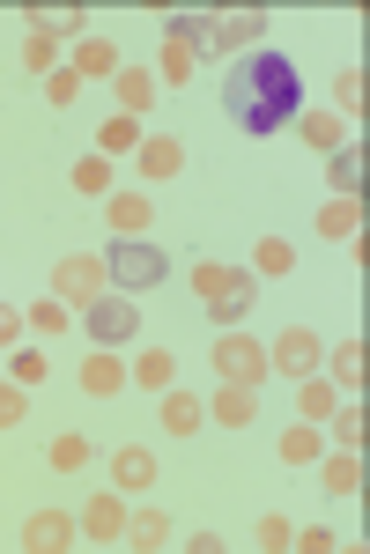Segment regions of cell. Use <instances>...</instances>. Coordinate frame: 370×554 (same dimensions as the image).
Here are the masks:
<instances>
[{
	"mask_svg": "<svg viewBox=\"0 0 370 554\" xmlns=\"http://www.w3.org/2000/svg\"><path fill=\"white\" fill-rule=\"evenodd\" d=\"M304 104V74H296L289 52H252V60L230 67L222 82V111H230L245 133H282Z\"/></svg>",
	"mask_w": 370,
	"mask_h": 554,
	"instance_id": "6da1fadb",
	"label": "cell"
},
{
	"mask_svg": "<svg viewBox=\"0 0 370 554\" xmlns=\"http://www.w3.org/2000/svg\"><path fill=\"white\" fill-rule=\"evenodd\" d=\"M104 274H119L126 289H156L163 274H171V259L156 252V244H119V252H111V266Z\"/></svg>",
	"mask_w": 370,
	"mask_h": 554,
	"instance_id": "7a4b0ae2",
	"label": "cell"
},
{
	"mask_svg": "<svg viewBox=\"0 0 370 554\" xmlns=\"http://www.w3.org/2000/svg\"><path fill=\"white\" fill-rule=\"evenodd\" d=\"M89 333H97L104 348H119V340L141 333V311H134V303H119V296H104V303H89Z\"/></svg>",
	"mask_w": 370,
	"mask_h": 554,
	"instance_id": "3957f363",
	"label": "cell"
},
{
	"mask_svg": "<svg viewBox=\"0 0 370 554\" xmlns=\"http://www.w3.org/2000/svg\"><path fill=\"white\" fill-rule=\"evenodd\" d=\"M52 281H60V296L89 303V296L104 289V259H82V252H74V259H67V266H60V274H52Z\"/></svg>",
	"mask_w": 370,
	"mask_h": 554,
	"instance_id": "277c9868",
	"label": "cell"
},
{
	"mask_svg": "<svg viewBox=\"0 0 370 554\" xmlns=\"http://www.w3.org/2000/svg\"><path fill=\"white\" fill-rule=\"evenodd\" d=\"M82 525H89V540H119L126 532V503L119 495H97V503L82 510Z\"/></svg>",
	"mask_w": 370,
	"mask_h": 554,
	"instance_id": "5b68a950",
	"label": "cell"
},
{
	"mask_svg": "<svg viewBox=\"0 0 370 554\" xmlns=\"http://www.w3.org/2000/svg\"><path fill=\"white\" fill-rule=\"evenodd\" d=\"M215 362H222V377H230V385H252V377H259V355L245 348V340H222Z\"/></svg>",
	"mask_w": 370,
	"mask_h": 554,
	"instance_id": "8992f818",
	"label": "cell"
},
{
	"mask_svg": "<svg viewBox=\"0 0 370 554\" xmlns=\"http://www.w3.org/2000/svg\"><path fill=\"white\" fill-rule=\"evenodd\" d=\"M252 414H259V399H252V385H230V392L215 399V422H230V429H245Z\"/></svg>",
	"mask_w": 370,
	"mask_h": 554,
	"instance_id": "52a82bcc",
	"label": "cell"
},
{
	"mask_svg": "<svg viewBox=\"0 0 370 554\" xmlns=\"http://www.w3.org/2000/svg\"><path fill=\"white\" fill-rule=\"evenodd\" d=\"M178 141H163V133H156V141H141V170H148V178H178Z\"/></svg>",
	"mask_w": 370,
	"mask_h": 554,
	"instance_id": "ba28073f",
	"label": "cell"
},
{
	"mask_svg": "<svg viewBox=\"0 0 370 554\" xmlns=\"http://www.w3.org/2000/svg\"><path fill=\"white\" fill-rule=\"evenodd\" d=\"M311 355H319V340H311V333H282V348H274V362H282L289 377L311 370Z\"/></svg>",
	"mask_w": 370,
	"mask_h": 554,
	"instance_id": "9c48e42d",
	"label": "cell"
},
{
	"mask_svg": "<svg viewBox=\"0 0 370 554\" xmlns=\"http://www.w3.org/2000/svg\"><path fill=\"white\" fill-rule=\"evenodd\" d=\"M148 481H156V458H148L141 444L119 451V488H148Z\"/></svg>",
	"mask_w": 370,
	"mask_h": 554,
	"instance_id": "30bf717a",
	"label": "cell"
},
{
	"mask_svg": "<svg viewBox=\"0 0 370 554\" xmlns=\"http://www.w3.org/2000/svg\"><path fill=\"white\" fill-rule=\"evenodd\" d=\"M67 540H74V525L60 518V510H45V518L30 525V547H67Z\"/></svg>",
	"mask_w": 370,
	"mask_h": 554,
	"instance_id": "8fae6325",
	"label": "cell"
},
{
	"mask_svg": "<svg viewBox=\"0 0 370 554\" xmlns=\"http://www.w3.org/2000/svg\"><path fill=\"white\" fill-rule=\"evenodd\" d=\"M237 281H245V274H230V266H200V296H208V303L237 296Z\"/></svg>",
	"mask_w": 370,
	"mask_h": 554,
	"instance_id": "7c38bea8",
	"label": "cell"
},
{
	"mask_svg": "<svg viewBox=\"0 0 370 554\" xmlns=\"http://www.w3.org/2000/svg\"><path fill=\"white\" fill-rule=\"evenodd\" d=\"M163 429H200V407H193V399H185V392H171V399H163Z\"/></svg>",
	"mask_w": 370,
	"mask_h": 554,
	"instance_id": "4fadbf2b",
	"label": "cell"
},
{
	"mask_svg": "<svg viewBox=\"0 0 370 554\" xmlns=\"http://www.w3.org/2000/svg\"><path fill=\"white\" fill-rule=\"evenodd\" d=\"M52 466H60V473H74V466H89V444H82V436H52Z\"/></svg>",
	"mask_w": 370,
	"mask_h": 554,
	"instance_id": "5bb4252c",
	"label": "cell"
},
{
	"mask_svg": "<svg viewBox=\"0 0 370 554\" xmlns=\"http://www.w3.org/2000/svg\"><path fill=\"white\" fill-rule=\"evenodd\" d=\"M119 377H126L119 362H111V355H97V362L82 370V385H89V392H119Z\"/></svg>",
	"mask_w": 370,
	"mask_h": 554,
	"instance_id": "9a60e30c",
	"label": "cell"
},
{
	"mask_svg": "<svg viewBox=\"0 0 370 554\" xmlns=\"http://www.w3.org/2000/svg\"><path fill=\"white\" fill-rule=\"evenodd\" d=\"M282 458H289V466H304V458H319V436H311V429H289V436H282Z\"/></svg>",
	"mask_w": 370,
	"mask_h": 554,
	"instance_id": "2e32d148",
	"label": "cell"
},
{
	"mask_svg": "<svg viewBox=\"0 0 370 554\" xmlns=\"http://www.w3.org/2000/svg\"><path fill=\"white\" fill-rule=\"evenodd\" d=\"M111 222H119V229H141V222H148V200H141V193L111 200Z\"/></svg>",
	"mask_w": 370,
	"mask_h": 554,
	"instance_id": "e0dca14e",
	"label": "cell"
},
{
	"mask_svg": "<svg viewBox=\"0 0 370 554\" xmlns=\"http://www.w3.org/2000/svg\"><path fill=\"white\" fill-rule=\"evenodd\" d=\"M30 414V399H23V385H0V429H15Z\"/></svg>",
	"mask_w": 370,
	"mask_h": 554,
	"instance_id": "ac0fdd59",
	"label": "cell"
},
{
	"mask_svg": "<svg viewBox=\"0 0 370 554\" xmlns=\"http://www.w3.org/2000/svg\"><path fill=\"white\" fill-rule=\"evenodd\" d=\"M163 74L185 82V74H193V45H178V37H171V45H163Z\"/></svg>",
	"mask_w": 370,
	"mask_h": 554,
	"instance_id": "d6986e66",
	"label": "cell"
},
{
	"mask_svg": "<svg viewBox=\"0 0 370 554\" xmlns=\"http://www.w3.org/2000/svg\"><path fill=\"white\" fill-rule=\"evenodd\" d=\"M134 540H141V547H163V540H171V525H163L156 510H141V518H134Z\"/></svg>",
	"mask_w": 370,
	"mask_h": 554,
	"instance_id": "ffe728a7",
	"label": "cell"
},
{
	"mask_svg": "<svg viewBox=\"0 0 370 554\" xmlns=\"http://www.w3.org/2000/svg\"><path fill=\"white\" fill-rule=\"evenodd\" d=\"M356 473H363V466H356V458H333V473H326V488H333V495H348V488H356Z\"/></svg>",
	"mask_w": 370,
	"mask_h": 554,
	"instance_id": "44dd1931",
	"label": "cell"
},
{
	"mask_svg": "<svg viewBox=\"0 0 370 554\" xmlns=\"http://www.w3.org/2000/svg\"><path fill=\"white\" fill-rule=\"evenodd\" d=\"M30 326H37V333H60V326H67V311H60V303H37Z\"/></svg>",
	"mask_w": 370,
	"mask_h": 554,
	"instance_id": "7402d4cb",
	"label": "cell"
},
{
	"mask_svg": "<svg viewBox=\"0 0 370 554\" xmlns=\"http://www.w3.org/2000/svg\"><path fill=\"white\" fill-rule=\"evenodd\" d=\"M104 178H111L104 163H74V185H82V193H104Z\"/></svg>",
	"mask_w": 370,
	"mask_h": 554,
	"instance_id": "603a6c76",
	"label": "cell"
},
{
	"mask_svg": "<svg viewBox=\"0 0 370 554\" xmlns=\"http://www.w3.org/2000/svg\"><path fill=\"white\" fill-rule=\"evenodd\" d=\"M319 229H326V237H348V229H356V207H326Z\"/></svg>",
	"mask_w": 370,
	"mask_h": 554,
	"instance_id": "cb8c5ba5",
	"label": "cell"
},
{
	"mask_svg": "<svg viewBox=\"0 0 370 554\" xmlns=\"http://www.w3.org/2000/svg\"><path fill=\"white\" fill-rule=\"evenodd\" d=\"M82 74H111V45H82Z\"/></svg>",
	"mask_w": 370,
	"mask_h": 554,
	"instance_id": "d4e9b609",
	"label": "cell"
},
{
	"mask_svg": "<svg viewBox=\"0 0 370 554\" xmlns=\"http://www.w3.org/2000/svg\"><path fill=\"white\" fill-rule=\"evenodd\" d=\"M356 178H363V163H356V156H333V185H341V193H348Z\"/></svg>",
	"mask_w": 370,
	"mask_h": 554,
	"instance_id": "484cf974",
	"label": "cell"
},
{
	"mask_svg": "<svg viewBox=\"0 0 370 554\" xmlns=\"http://www.w3.org/2000/svg\"><path fill=\"white\" fill-rule=\"evenodd\" d=\"M333 89H341V104H348V111H363V74H341Z\"/></svg>",
	"mask_w": 370,
	"mask_h": 554,
	"instance_id": "4316f807",
	"label": "cell"
},
{
	"mask_svg": "<svg viewBox=\"0 0 370 554\" xmlns=\"http://www.w3.org/2000/svg\"><path fill=\"white\" fill-rule=\"evenodd\" d=\"M119 97L126 104H148V74H119Z\"/></svg>",
	"mask_w": 370,
	"mask_h": 554,
	"instance_id": "83f0119b",
	"label": "cell"
},
{
	"mask_svg": "<svg viewBox=\"0 0 370 554\" xmlns=\"http://www.w3.org/2000/svg\"><path fill=\"white\" fill-rule=\"evenodd\" d=\"M104 148H134V119H111L104 126Z\"/></svg>",
	"mask_w": 370,
	"mask_h": 554,
	"instance_id": "f1b7e54d",
	"label": "cell"
},
{
	"mask_svg": "<svg viewBox=\"0 0 370 554\" xmlns=\"http://www.w3.org/2000/svg\"><path fill=\"white\" fill-rule=\"evenodd\" d=\"M15 333H23V311H0V348H8Z\"/></svg>",
	"mask_w": 370,
	"mask_h": 554,
	"instance_id": "f546056e",
	"label": "cell"
}]
</instances>
